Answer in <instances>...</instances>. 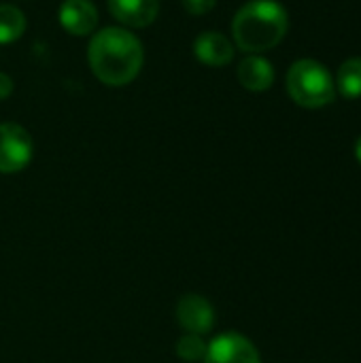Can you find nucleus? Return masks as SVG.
I'll use <instances>...</instances> for the list:
<instances>
[{
    "label": "nucleus",
    "instance_id": "f257e3e1",
    "mask_svg": "<svg viewBox=\"0 0 361 363\" xmlns=\"http://www.w3.org/2000/svg\"><path fill=\"white\" fill-rule=\"evenodd\" d=\"M87 60L100 83L123 87L132 83L143 68V43L126 28H102L89 40Z\"/></svg>",
    "mask_w": 361,
    "mask_h": 363
},
{
    "label": "nucleus",
    "instance_id": "f03ea898",
    "mask_svg": "<svg viewBox=\"0 0 361 363\" xmlns=\"http://www.w3.org/2000/svg\"><path fill=\"white\" fill-rule=\"evenodd\" d=\"M289 17L283 4L274 0H251L238 9L232 21V36L240 51L264 53L274 49L287 34Z\"/></svg>",
    "mask_w": 361,
    "mask_h": 363
},
{
    "label": "nucleus",
    "instance_id": "7ed1b4c3",
    "mask_svg": "<svg viewBox=\"0 0 361 363\" xmlns=\"http://www.w3.org/2000/svg\"><path fill=\"white\" fill-rule=\"evenodd\" d=\"M287 94L304 108H321L334 102L336 83L332 72L317 60H298L287 70Z\"/></svg>",
    "mask_w": 361,
    "mask_h": 363
},
{
    "label": "nucleus",
    "instance_id": "20e7f679",
    "mask_svg": "<svg viewBox=\"0 0 361 363\" xmlns=\"http://www.w3.org/2000/svg\"><path fill=\"white\" fill-rule=\"evenodd\" d=\"M34 155V140L30 132L13 121L0 123V172H21Z\"/></svg>",
    "mask_w": 361,
    "mask_h": 363
},
{
    "label": "nucleus",
    "instance_id": "39448f33",
    "mask_svg": "<svg viewBox=\"0 0 361 363\" xmlns=\"http://www.w3.org/2000/svg\"><path fill=\"white\" fill-rule=\"evenodd\" d=\"M202 363H262V357L249 338L228 332L209 342Z\"/></svg>",
    "mask_w": 361,
    "mask_h": 363
},
{
    "label": "nucleus",
    "instance_id": "423d86ee",
    "mask_svg": "<svg viewBox=\"0 0 361 363\" xmlns=\"http://www.w3.org/2000/svg\"><path fill=\"white\" fill-rule=\"evenodd\" d=\"M177 319L185 334L204 336L215 325V308L206 298L198 294H187L177 304Z\"/></svg>",
    "mask_w": 361,
    "mask_h": 363
},
{
    "label": "nucleus",
    "instance_id": "0eeeda50",
    "mask_svg": "<svg viewBox=\"0 0 361 363\" xmlns=\"http://www.w3.org/2000/svg\"><path fill=\"white\" fill-rule=\"evenodd\" d=\"M60 23L72 36H89L98 26V9L91 0H64L60 6Z\"/></svg>",
    "mask_w": 361,
    "mask_h": 363
},
{
    "label": "nucleus",
    "instance_id": "6e6552de",
    "mask_svg": "<svg viewBox=\"0 0 361 363\" xmlns=\"http://www.w3.org/2000/svg\"><path fill=\"white\" fill-rule=\"evenodd\" d=\"M194 53L202 64H206L211 68H221L234 60V45L226 34H221L217 30H209L196 38Z\"/></svg>",
    "mask_w": 361,
    "mask_h": 363
},
{
    "label": "nucleus",
    "instance_id": "1a4fd4ad",
    "mask_svg": "<svg viewBox=\"0 0 361 363\" xmlns=\"http://www.w3.org/2000/svg\"><path fill=\"white\" fill-rule=\"evenodd\" d=\"M111 15L128 28H147L160 13L157 0H106Z\"/></svg>",
    "mask_w": 361,
    "mask_h": 363
},
{
    "label": "nucleus",
    "instance_id": "9d476101",
    "mask_svg": "<svg viewBox=\"0 0 361 363\" xmlns=\"http://www.w3.org/2000/svg\"><path fill=\"white\" fill-rule=\"evenodd\" d=\"M238 83L249 91H266L274 83V68L262 55H249L238 64Z\"/></svg>",
    "mask_w": 361,
    "mask_h": 363
},
{
    "label": "nucleus",
    "instance_id": "9b49d317",
    "mask_svg": "<svg viewBox=\"0 0 361 363\" xmlns=\"http://www.w3.org/2000/svg\"><path fill=\"white\" fill-rule=\"evenodd\" d=\"M336 89L347 98H361V57H349L340 64L336 72Z\"/></svg>",
    "mask_w": 361,
    "mask_h": 363
},
{
    "label": "nucleus",
    "instance_id": "f8f14e48",
    "mask_svg": "<svg viewBox=\"0 0 361 363\" xmlns=\"http://www.w3.org/2000/svg\"><path fill=\"white\" fill-rule=\"evenodd\" d=\"M26 32V17L13 4H0V45H9Z\"/></svg>",
    "mask_w": 361,
    "mask_h": 363
},
{
    "label": "nucleus",
    "instance_id": "ddd939ff",
    "mask_svg": "<svg viewBox=\"0 0 361 363\" xmlns=\"http://www.w3.org/2000/svg\"><path fill=\"white\" fill-rule=\"evenodd\" d=\"M206 342L198 334H185L177 342V355L187 363H198L206 355Z\"/></svg>",
    "mask_w": 361,
    "mask_h": 363
},
{
    "label": "nucleus",
    "instance_id": "4468645a",
    "mask_svg": "<svg viewBox=\"0 0 361 363\" xmlns=\"http://www.w3.org/2000/svg\"><path fill=\"white\" fill-rule=\"evenodd\" d=\"M181 2H183V9H185L189 15H196V17L206 15V13L213 11L215 4H217V0H181Z\"/></svg>",
    "mask_w": 361,
    "mask_h": 363
},
{
    "label": "nucleus",
    "instance_id": "2eb2a0df",
    "mask_svg": "<svg viewBox=\"0 0 361 363\" xmlns=\"http://www.w3.org/2000/svg\"><path fill=\"white\" fill-rule=\"evenodd\" d=\"M13 94V79L6 72H0V100H6Z\"/></svg>",
    "mask_w": 361,
    "mask_h": 363
},
{
    "label": "nucleus",
    "instance_id": "dca6fc26",
    "mask_svg": "<svg viewBox=\"0 0 361 363\" xmlns=\"http://www.w3.org/2000/svg\"><path fill=\"white\" fill-rule=\"evenodd\" d=\"M355 157H357V162L361 164V136L357 138V143H355Z\"/></svg>",
    "mask_w": 361,
    "mask_h": 363
}]
</instances>
